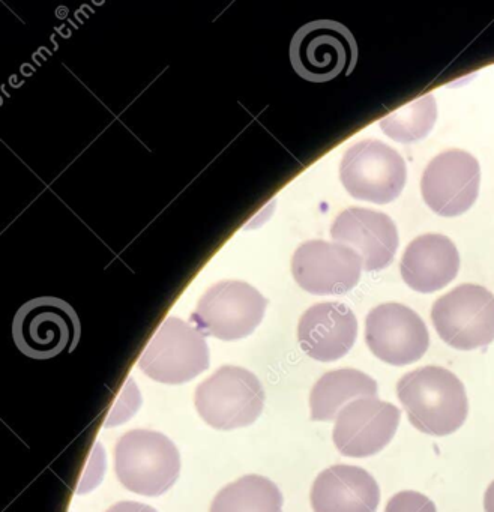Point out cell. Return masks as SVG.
Segmentation results:
<instances>
[{
	"label": "cell",
	"instance_id": "11",
	"mask_svg": "<svg viewBox=\"0 0 494 512\" xmlns=\"http://www.w3.org/2000/svg\"><path fill=\"white\" fill-rule=\"evenodd\" d=\"M481 169L478 160L460 149L442 152L430 161L421 179V193L440 217H458L478 199Z\"/></svg>",
	"mask_w": 494,
	"mask_h": 512
},
{
	"label": "cell",
	"instance_id": "5",
	"mask_svg": "<svg viewBox=\"0 0 494 512\" xmlns=\"http://www.w3.org/2000/svg\"><path fill=\"white\" fill-rule=\"evenodd\" d=\"M139 367L155 382L181 385L209 368L205 335L179 317H169L140 356Z\"/></svg>",
	"mask_w": 494,
	"mask_h": 512
},
{
	"label": "cell",
	"instance_id": "17",
	"mask_svg": "<svg viewBox=\"0 0 494 512\" xmlns=\"http://www.w3.org/2000/svg\"><path fill=\"white\" fill-rule=\"evenodd\" d=\"M400 271L404 283L415 292H437L457 277L460 254L451 239L428 233L407 245Z\"/></svg>",
	"mask_w": 494,
	"mask_h": 512
},
{
	"label": "cell",
	"instance_id": "9",
	"mask_svg": "<svg viewBox=\"0 0 494 512\" xmlns=\"http://www.w3.org/2000/svg\"><path fill=\"white\" fill-rule=\"evenodd\" d=\"M340 179L355 199L386 205L397 199L406 185V163L380 140H362L344 154Z\"/></svg>",
	"mask_w": 494,
	"mask_h": 512
},
{
	"label": "cell",
	"instance_id": "20",
	"mask_svg": "<svg viewBox=\"0 0 494 512\" xmlns=\"http://www.w3.org/2000/svg\"><path fill=\"white\" fill-rule=\"evenodd\" d=\"M437 121V104L433 95H425L380 121V128L395 142L412 143L424 139Z\"/></svg>",
	"mask_w": 494,
	"mask_h": 512
},
{
	"label": "cell",
	"instance_id": "21",
	"mask_svg": "<svg viewBox=\"0 0 494 512\" xmlns=\"http://www.w3.org/2000/svg\"><path fill=\"white\" fill-rule=\"evenodd\" d=\"M385 512H437L433 500L418 491H400L389 499Z\"/></svg>",
	"mask_w": 494,
	"mask_h": 512
},
{
	"label": "cell",
	"instance_id": "13",
	"mask_svg": "<svg viewBox=\"0 0 494 512\" xmlns=\"http://www.w3.org/2000/svg\"><path fill=\"white\" fill-rule=\"evenodd\" d=\"M400 418L394 404L377 397L358 398L338 413L332 439L346 457H371L394 439Z\"/></svg>",
	"mask_w": 494,
	"mask_h": 512
},
{
	"label": "cell",
	"instance_id": "15",
	"mask_svg": "<svg viewBox=\"0 0 494 512\" xmlns=\"http://www.w3.org/2000/svg\"><path fill=\"white\" fill-rule=\"evenodd\" d=\"M358 337L355 313L341 302H322L302 314L298 325L301 349L310 358L332 362L350 352Z\"/></svg>",
	"mask_w": 494,
	"mask_h": 512
},
{
	"label": "cell",
	"instance_id": "10",
	"mask_svg": "<svg viewBox=\"0 0 494 512\" xmlns=\"http://www.w3.org/2000/svg\"><path fill=\"white\" fill-rule=\"evenodd\" d=\"M368 349L395 367L419 361L430 346L424 320L406 305L389 302L373 308L365 320Z\"/></svg>",
	"mask_w": 494,
	"mask_h": 512
},
{
	"label": "cell",
	"instance_id": "23",
	"mask_svg": "<svg viewBox=\"0 0 494 512\" xmlns=\"http://www.w3.org/2000/svg\"><path fill=\"white\" fill-rule=\"evenodd\" d=\"M484 509L485 512H494V481L488 485L487 491H485Z\"/></svg>",
	"mask_w": 494,
	"mask_h": 512
},
{
	"label": "cell",
	"instance_id": "3",
	"mask_svg": "<svg viewBox=\"0 0 494 512\" xmlns=\"http://www.w3.org/2000/svg\"><path fill=\"white\" fill-rule=\"evenodd\" d=\"M197 412L217 430L248 427L262 415L265 391L251 371L224 365L200 383L194 395Z\"/></svg>",
	"mask_w": 494,
	"mask_h": 512
},
{
	"label": "cell",
	"instance_id": "19",
	"mask_svg": "<svg viewBox=\"0 0 494 512\" xmlns=\"http://www.w3.org/2000/svg\"><path fill=\"white\" fill-rule=\"evenodd\" d=\"M280 488L260 475H245L226 485L212 500L209 512H283Z\"/></svg>",
	"mask_w": 494,
	"mask_h": 512
},
{
	"label": "cell",
	"instance_id": "14",
	"mask_svg": "<svg viewBox=\"0 0 494 512\" xmlns=\"http://www.w3.org/2000/svg\"><path fill=\"white\" fill-rule=\"evenodd\" d=\"M331 236L338 244L352 248L362 259L364 271L373 272L391 265L398 248L394 221L373 209L350 208L335 218Z\"/></svg>",
	"mask_w": 494,
	"mask_h": 512
},
{
	"label": "cell",
	"instance_id": "18",
	"mask_svg": "<svg viewBox=\"0 0 494 512\" xmlns=\"http://www.w3.org/2000/svg\"><path fill=\"white\" fill-rule=\"evenodd\" d=\"M362 397H377V383L373 377L353 368L329 371L317 380L311 391V419L334 421L347 401Z\"/></svg>",
	"mask_w": 494,
	"mask_h": 512
},
{
	"label": "cell",
	"instance_id": "22",
	"mask_svg": "<svg viewBox=\"0 0 494 512\" xmlns=\"http://www.w3.org/2000/svg\"><path fill=\"white\" fill-rule=\"evenodd\" d=\"M106 512H158L152 506L139 502H119Z\"/></svg>",
	"mask_w": 494,
	"mask_h": 512
},
{
	"label": "cell",
	"instance_id": "4",
	"mask_svg": "<svg viewBox=\"0 0 494 512\" xmlns=\"http://www.w3.org/2000/svg\"><path fill=\"white\" fill-rule=\"evenodd\" d=\"M290 61L296 74L307 82H331L352 73L358 61V44L341 23L316 20L293 35Z\"/></svg>",
	"mask_w": 494,
	"mask_h": 512
},
{
	"label": "cell",
	"instance_id": "16",
	"mask_svg": "<svg viewBox=\"0 0 494 512\" xmlns=\"http://www.w3.org/2000/svg\"><path fill=\"white\" fill-rule=\"evenodd\" d=\"M379 503L376 479L358 466L328 467L311 488L314 512H376Z\"/></svg>",
	"mask_w": 494,
	"mask_h": 512
},
{
	"label": "cell",
	"instance_id": "8",
	"mask_svg": "<svg viewBox=\"0 0 494 512\" xmlns=\"http://www.w3.org/2000/svg\"><path fill=\"white\" fill-rule=\"evenodd\" d=\"M431 322L454 349L488 346L494 341V295L478 284H461L434 302Z\"/></svg>",
	"mask_w": 494,
	"mask_h": 512
},
{
	"label": "cell",
	"instance_id": "2",
	"mask_svg": "<svg viewBox=\"0 0 494 512\" xmlns=\"http://www.w3.org/2000/svg\"><path fill=\"white\" fill-rule=\"evenodd\" d=\"M115 470L127 490L142 496H161L178 481L181 455L164 434L133 430L116 445Z\"/></svg>",
	"mask_w": 494,
	"mask_h": 512
},
{
	"label": "cell",
	"instance_id": "12",
	"mask_svg": "<svg viewBox=\"0 0 494 512\" xmlns=\"http://www.w3.org/2000/svg\"><path fill=\"white\" fill-rule=\"evenodd\" d=\"M362 259L338 242L310 241L292 257L296 283L313 295H344L361 280Z\"/></svg>",
	"mask_w": 494,
	"mask_h": 512
},
{
	"label": "cell",
	"instance_id": "1",
	"mask_svg": "<svg viewBox=\"0 0 494 512\" xmlns=\"http://www.w3.org/2000/svg\"><path fill=\"white\" fill-rule=\"evenodd\" d=\"M397 395L410 424L428 436L455 433L469 413L463 382L452 371L436 365L404 374L398 380Z\"/></svg>",
	"mask_w": 494,
	"mask_h": 512
},
{
	"label": "cell",
	"instance_id": "6",
	"mask_svg": "<svg viewBox=\"0 0 494 512\" xmlns=\"http://www.w3.org/2000/svg\"><path fill=\"white\" fill-rule=\"evenodd\" d=\"M266 307L268 299L251 284L220 281L200 298L191 322L203 335L223 341L241 340L256 331Z\"/></svg>",
	"mask_w": 494,
	"mask_h": 512
},
{
	"label": "cell",
	"instance_id": "7",
	"mask_svg": "<svg viewBox=\"0 0 494 512\" xmlns=\"http://www.w3.org/2000/svg\"><path fill=\"white\" fill-rule=\"evenodd\" d=\"M13 337L23 355L52 359L73 352L80 338V320L64 299L43 296L19 308L13 322Z\"/></svg>",
	"mask_w": 494,
	"mask_h": 512
}]
</instances>
